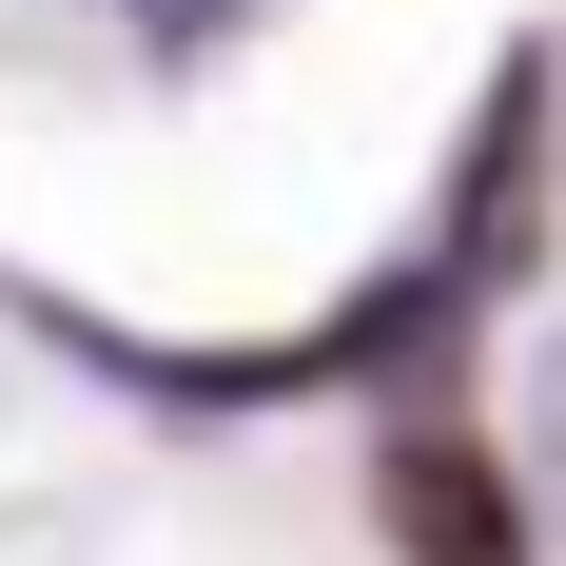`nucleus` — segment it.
I'll return each instance as SVG.
<instances>
[{"label":"nucleus","instance_id":"2","mask_svg":"<svg viewBox=\"0 0 566 566\" xmlns=\"http://www.w3.org/2000/svg\"><path fill=\"white\" fill-rule=\"evenodd\" d=\"M527 469H547V527H566V313H547V371H527Z\"/></svg>","mask_w":566,"mask_h":566},{"label":"nucleus","instance_id":"1","mask_svg":"<svg viewBox=\"0 0 566 566\" xmlns=\"http://www.w3.org/2000/svg\"><path fill=\"white\" fill-rule=\"evenodd\" d=\"M371 509H391V547H410V566H527V509L489 489V450H469V430H391Z\"/></svg>","mask_w":566,"mask_h":566}]
</instances>
